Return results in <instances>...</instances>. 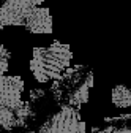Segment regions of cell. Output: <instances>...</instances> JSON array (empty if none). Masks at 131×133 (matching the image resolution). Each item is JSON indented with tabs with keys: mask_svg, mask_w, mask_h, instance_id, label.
I'll use <instances>...</instances> for the list:
<instances>
[{
	"mask_svg": "<svg viewBox=\"0 0 131 133\" xmlns=\"http://www.w3.org/2000/svg\"><path fill=\"white\" fill-rule=\"evenodd\" d=\"M0 130H2V128H0Z\"/></svg>",
	"mask_w": 131,
	"mask_h": 133,
	"instance_id": "12",
	"label": "cell"
},
{
	"mask_svg": "<svg viewBox=\"0 0 131 133\" xmlns=\"http://www.w3.org/2000/svg\"><path fill=\"white\" fill-rule=\"evenodd\" d=\"M27 2H30V3H33L35 6H40V3H43L44 0H27Z\"/></svg>",
	"mask_w": 131,
	"mask_h": 133,
	"instance_id": "11",
	"label": "cell"
},
{
	"mask_svg": "<svg viewBox=\"0 0 131 133\" xmlns=\"http://www.w3.org/2000/svg\"><path fill=\"white\" fill-rule=\"evenodd\" d=\"M24 27L32 33H51L52 32V18L47 8L37 6L27 18Z\"/></svg>",
	"mask_w": 131,
	"mask_h": 133,
	"instance_id": "6",
	"label": "cell"
},
{
	"mask_svg": "<svg viewBox=\"0 0 131 133\" xmlns=\"http://www.w3.org/2000/svg\"><path fill=\"white\" fill-rule=\"evenodd\" d=\"M112 103L117 108H129L131 106V89L126 86H115L112 89Z\"/></svg>",
	"mask_w": 131,
	"mask_h": 133,
	"instance_id": "7",
	"label": "cell"
},
{
	"mask_svg": "<svg viewBox=\"0 0 131 133\" xmlns=\"http://www.w3.org/2000/svg\"><path fill=\"white\" fill-rule=\"evenodd\" d=\"M18 127V116L14 109L0 105V128L2 130H14Z\"/></svg>",
	"mask_w": 131,
	"mask_h": 133,
	"instance_id": "8",
	"label": "cell"
},
{
	"mask_svg": "<svg viewBox=\"0 0 131 133\" xmlns=\"http://www.w3.org/2000/svg\"><path fill=\"white\" fill-rule=\"evenodd\" d=\"M24 81L19 76L0 75V105L16 109L22 102Z\"/></svg>",
	"mask_w": 131,
	"mask_h": 133,
	"instance_id": "5",
	"label": "cell"
},
{
	"mask_svg": "<svg viewBox=\"0 0 131 133\" xmlns=\"http://www.w3.org/2000/svg\"><path fill=\"white\" fill-rule=\"evenodd\" d=\"M44 90L43 89H38V87H35V89H32L30 90V100L32 102H37V100H40V98H43L44 97Z\"/></svg>",
	"mask_w": 131,
	"mask_h": 133,
	"instance_id": "10",
	"label": "cell"
},
{
	"mask_svg": "<svg viewBox=\"0 0 131 133\" xmlns=\"http://www.w3.org/2000/svg\"><path fill=\"white\" fill-rule=\"evenodd\" d=\"M71 49L68 44L54 41L47 48H35L30 60V70L38 82H47L57 79L70 66Z\"/></svg>",
	"mask_w": 131,
	"mask_h": 133,
	"instance_id": "2",
	"label": "cell"
},
{
	"mask_svg": "<svg viewBox=\"0 0 131 133\" xmlns=\"http://www.w3.org/2000/svg\"><path fill=\"white\" fill-rule=\"evenodd\" d=\"M93 86V71L87 65L68 66L60 78L52 82V97L59 105L79 108L89 102V90Z\"/></svg>",
	"mask_w": 131,
	"mask_h": 133,
	"instance_id": "1",
	"label": "cell"
},
{
	"mask_svg": "<svg viewBox=\"0 0 131 133\" xmlns=\"http://www.w3.org/2000/svg\"><path fill=\"white\" fill-rule=\"evenodd\" d=\"M35 8L27 0H0V29L6 25H24Z\"/></svg>",
	"mask_w": 131,
	"mask_h": 133,
	"instance_id": "4",
	"label": "cell"
},
{
	"mask_svg": "<svg viewBox=\"0 0 131 133\" xmlns=\"http://www.w3.org/2000/svg\"><path fill=\"white\" fill-rule=\"evenodd\" d=\"M10 57H11L10 51L5 46L0 44V75H5V71L8 70V60H10Z\"/></svg>",
	"mask_w": 131,
	"mask_h": 133,
	"instance_id": "9",
	"label": "cell"
},
{
	"mask_svg": "<svg viewBox=\"0 0 131 133\" xmlns=\"http://www.w3.org/2000/svg\"><path fill=\"white\" fill-rule=\"evenodd\" d=\"M40 131L44 133H84L85 124L81 119V112L76 106L71 105H60V109L51 114L40 125Z\"/></svg>",
	"mask_w": 131,
	"mask_h": 133,
	"instance_id": "3",
	"label": "cell"
}]
</instances>
